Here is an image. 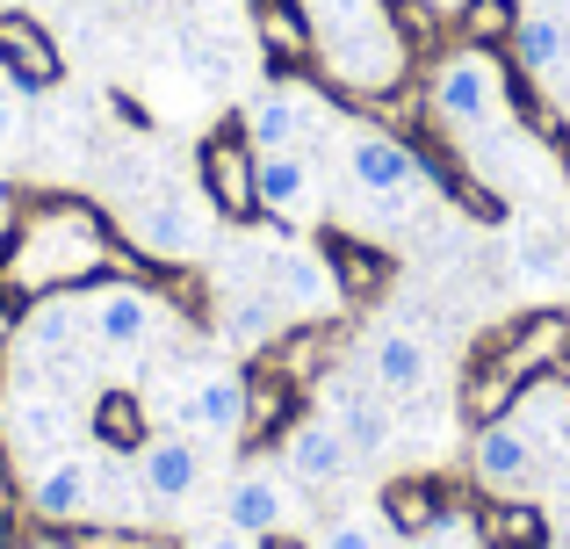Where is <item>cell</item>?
I'll use <instances>...</instances> for the list:
<instances>
[{"mask_svg":"<svg viewBox=\"0 0 570 549\" xmlns=\"http://www.w3.org/2000/svg\"><path fill=\"white\" fill-rule=\"evenodd\" d=\"M0 268L14 275V290L37 304V296H58V290H101L116 275H138V282H159L167 290V261L138 254L95 203L80 196H37L22 217H14L8 246H0Z\"/></svg>","mask_w":570,"mask_h":549,"instance_id":"1","label":"cell"},{"mask_svg":"<svg viewBox=\"0 0 570 549\" xmlns=\"http://www.w3.org/2000/svg\"><path fill=\"white\" fill-rule=\"evenodd\" d=\"M195 188H203V203L224 217V225H261V153H253L246 138V116H232V124H217L203 145H195Z\"/></svg>","mask_w":570,"mask_h":549,"instance_id":"2","label":"cell"},{"mask_svg":"<svg viewBox=\"0 0 570 549\" xmlns=\"http://www.w3.org/2000/svg\"><path fill=\"white\" fill-rule=\"evenodd\" d=\"M426 116L448 124V130H484L491 116H499V58L476 51V43L448 51L441 66L426 72Z\"/></svg>","mask_w":570,"mask_h":549,"instance_id":"3","label":"cell"},{"mask_svg":"<svg viewBox=\"0 0 570 549\" xmlns=\"http://www.w3.org/2000/svg\"><path fill=\"white\" fill-rule=\"evenodd\" d=\"M167 318V296L159 282H138V275H116L101 290H87V333H95L101 354H145Z\"/></svg>","mask_w":570,"mask_h":549,"instance_id":"4","label":"cell"},{"mask_svg":"<svg viewBox=\"0 0 570 549\" xmlns=\"http://www.w3.org/2000/svg\"><path fill=\"white\" fill-rule=\"evenodd\" d=\"M470 478H476L484 499H534L549 470H542V455H534L528 427L505 412V420H491V427H470Z\"/></svg>","mask_w":570,"mask_h":549,"instance_id":"5","label":"cell"},{"mask_svg":"<svg viewBox=\"0 0 570 549\" xmlns=\"http://www.w3.org/2000/svg\"><path fill=\"white\" fill-rule=\"evenodd\" d=\"M347 174L362 196H433L426 167H419V145L397 138L383 124H354L347 130Z\"/></svg>","mask_w":570,"mask_h":549,"instance_id":"6","label":"cell"},{"mask_svg":"<svg viewBox=\"0 0 570 549\" xmlns=\"http://www.w3.org/2000/svg\"><path fill=\"white\" fill-rule=\"evenodd\" d=\"M0 80H8L14 95H51V87L66 80L58 37L22 8H0Z\"/></svg>","mask_w":570,"mask_h":549,"instance_id":"7","label":"cell"},{"mask_svg":"<svg viewBox=\"0 0 570 549\" xmlns=\"http://www.w3.org/2000/svg\"><path fill=\"white\" fill-rule=\"evenodd\" d=\"M563 354H570V311H528L484 347V362H499L513 383H534V376H557Z\"/></svg>","mask_w":570,"mask_h":549,"instance_id":"8","label":"cell"},{"mask_svg":"<svg viewBox=\"0 0 570 549\" xmlns=\"http://www.w3.org/2000/svg\"><path fill=\"white\" fill-rule=\"evenodd\" d=\"M22 507H29L37 528H80L87 513H95V463H87V455H51V463L29 478Z\"/></svg>","mask_w":570,"mask_h":549,"instance_id":"9","label":"cell"},{"mask_svg":"<svg viewBox=\"0 0 570 549\" xmlns=\"http://www.w3.org/2000/svg\"><path fill=\"white\" fill-rule=\"evenodd\" d=\"M282 470H289L296 484H311V492H325V484L347 478L354 449H347V434H340L333 412H304V420L282 434Z\"/></svg>","mask_w":570,"mask_h":549,"instance_id":"10","label":"cell"},{"mask_svg":"<svg viewBox=\"0 0 570 549\" xmlns=\"http://www.w3.org/2000/svg\"><path fill=\"white\" fill-rule=\"evenodd\" d=\"M174 427L181 434H246V369H209L188 391H174Z\"/></svg>","mask_w":570,"mask_h":549,"instance_id":"11","label":"cell"},{"mask_svg":"<svg viewBox=\"0 0 570 549\" xmlns=\"http://www.w3.org/2000/svg\"><path fill=\"white\" fill-rule=\"evenodd\" d=\"M289 513H296V492H289V478H282V470H267V463L238 470L232 492H224V521H232L238 536H253V542L289 536Z\"/></svg>","mask_w":570,"mask_h":549,"instance_id":"12","label":"cell"},{"mask_svg":"<svg viewBox=\"0 0 570 549\" xmlns=\"http://www.w3.org/2000/svg\"><path fill=\"white\" fill-rule=\"evenodd\" d=\"M130 463H138V492L153 499V507H181V499H195V484H203V449H195V434H153Z\"/></svg>","mask_w":570,"mask_h":549,"instance_id":"13","label":"cell"},{"mask_svg":"<svg viewBox=\"0 0 570 549\" xmlns=\"http://www.w3.org/2000/svg\"><path fill=\"white\" fill-rule=\"evenodd\" d=\"M304 420V391H296L289 376H282L267 354H253L246 362V449H267L275 434H289V427Z\"/></svg>","mask_w":570,"mask_h":549,"instance_id":"14","label":"cell"},{"mask_svg":"<svg viewBox=\"0 0 570 549\" xmlns=\"http://www.w3.org/2000/svg\"><path fill=\"white\" fill-rule=\"evenodd\" d=\"M318 398H325V412L340 420L354 463H376L390 441H397V420H390V398H383V391H354V383H333V376H325Z\"/></svg>","mask_w":570,"mask_h":549,"instance_id":"15","label":"cell"},{"mask_svg":"<svg viewBox=\"0 0 570 549\" xmlns=\"http://www.w3.org/2000/svg\"><path fill=\"white\" fill-rule=\"evenodd\" d=\"M238 116H246L253 153H296V145L318 138V109L304 101V87H267V95H253Z\"/></svg>","mask_w":570,"mask_h":549,"instance_id":"16","label":"cell"},{"mask_svg":"<svg viewBox=\"0 0 570 549\" xmlns=\"http://www.w3.org/2000/svg\"><path fill=\"white\" fill-rule=\"evenodd\" d=\"M318 254H325V268H333V290H340V304H347V311H368V304H376V296L390 290V254H383L376 239H354V232H325Z\"/></svg>","mask_w":570,"mask_h":549,"instance_id":"17","label":"cell"},{"mask_svg":"<svg viewBox=\"0 0 570 549\" xmlns=\"http://www.w3.org/2000/svg\"><path fill=\"white\" fill-rule=\"evenodd\" d=\"M267 362H275L296 391H318V383L340 369V318H296V325H282L275 347H267Z\"/></svg>","mask_w":570,"mask_h":549,"instance_id":"18","label":"cell"},{"mask_svg":"<svg viewBox=\"0 0 570 549\" xmlns=\"http://www.w3.org/2000/svg\"><path fill=\"white\" fill-rule=\"evenodd\" d=\"M130 246L153 254V261H181V254L203 246V217H195L181 196L153 188V196H138V210H130Z\"/></svg>","mask_w":570,"mask_h":549,"instance_id":"19","label":"cell"},{"mask_svg":"<svg viewBox=\"0 0 570 549\" xmlns=\"http://www.w3.org/2000/svg\"><path fill=\"white\" fill-rule=\"evenodd\" d=\"M253 29H261V51L275 66V80H296L318 58V29H311L304 0H253Z\"/></svg>","mask_w":570,"mask_h":549,"instance_id":"20","label":"cell"},{"mask_svg":"<svg viewBox=\"0 0 570 549\" xmlns=\"http://www.w3.org/2000/svg\"><path fill=\"white\" fill-rule=\"evenodd\" d=\"M433 376V354L419 333H404V325H383L376 340H368V383L390 398V405H404V398H419Z\"/></svg>","mask_w":570,"mask_h":549,"instance_id":"21","label":"cell"},{"mask_svg":"<svg viewBox=\"0 0 570 549\" xmlns=\"http://www.w3.org/2000/svg\"><path fill=\"white\" fill-rule=\"evenodd\" d=\"M513 420L528 427V441H534V455H542V470H563V463H570V391H563L557 376H534L528 391H520Z\"/></svg>","mask_w":570,"mask_h":549,"instance_id":"22","label":"cell"},{"mask_svg":"<svg viewBox=\"0 0 570 549\" xmlns=\"http://www.w3.org/2000/svg\"><path fill=\"white\" fill-rule=\"evenodd\" d=\"M87 434L109 455H138L145 441H153V412H145V398L130 391V383H109V391L87 405Z\"/></svg>","mask_w":570,"mask_h":549,"instance_id":"23","label":"cell"},{"mask_svg":"<svg viewBox=\"0 0 570 549\" xmlns=\"http://www.w3.org/2000/svg\"><path fill=\"white\" fill-rule=\"evenodd\" d=\"M476 528H484L491 549H557V521H549L534 499H484V507H476Z\"/></svg>","mask_w":570,"mask_h":549,"instance_id":"24","label":"cell"},{"mask_svg":"<svg viewBox=\"0 0 570 549\" xmlns=\"http://www.w3.org/2000/svg\"><path fill=\"white\" fill-rule=\"evenodd\" d=\"M441 513H455V499H448L441 478H390L383 484V521L397 528V536H433Z\"/></svg>","mask_w":570,"mask_h":549,"instance_id":"25","label":"cell"},{"mask_svg":"<svg viewBox=\"0 0 570 549\" xmlns=\"http://www.w3.org/2000/svg\"><path fill=\"white\" fill-rule=\"evenodd\" d=\"M267 290H275L282 311H304V318L325 304V296H340L325 254H282V261H267Z\"/></svg>","mask_w":570,"mask_h":549,"instance_id":"26","label":"cell"},{"mask_svg":"<svg viewBox=\"0 0 570 549\" xmlns=\"http://www.w3.org/2000/svg\"><path fill=\"white\" fill-rule=\"evenodd\" d=\"M513 66L534 72V80H557V72L570 66V22H563V14H520Z\"/></svg>","mask_w":570,"mask_h":549,"instance_id":"27","label":"cell"},{"mask_svg":"<svg viewBox=\"0 0 570 549\" xmlns=\"http://www.w3.org/2000/svg\"><path fill=\"white\" fill-rule=\"evenodd\" d=\"M275 333H282V304H275V290H238L232 304H224V340H232V347L267 354V347H275Z\"/></svg>","mask_w":570,"mask_h":549,"instance_id":"28","label":"cell"},{"mask_svg":"<svg viewBox=\"0 0 570 549\" xmlns=\"http://www.w3.org/2000/svg\"><path fill=\"white\" fill-rule=\"evenodd\" d=\"M311 159L304 153H261V210L267 217H296L311 203Z\"/></svg>","mask_w":570,"mask_h":549,"instance_id":"29","label":"cell"},{"mask_svg":"<svg viewBox=\"0 0 570 549\" xmlns=\"http://www.w3.org/2000/svg\"><path fill=\"white\" fill-rule=\"evenodd\" d=\"M513 29H520V0H462L455 8V37L476 43V51L513 43Z\"/></svg>","mask_w":570,"mask_h":549,"instance_id":"30","label":"cell"},{"mask_svg":"<svg viewBox=\"0 0 570 549\" xmlns=\"http://www.w3.org/2000/svg\"><path fill=\"white\" fill-rule=\"evenodd\" d=\"M22 318H29V296L14 290V275L0 268V354L14 347V333H22Z\"/></svg>","mask_w":570,"mask_h":549,"instance_id":"31","label":"cell"},{"mask_svg":"<svg viewBox=\"0 0 570 549\" xmlns=\"http://www.w3.org/2000/svg\"><path fill=\"white\" fill-rule=\"evenodd\" d=\"M520 268H528L534 282H549V275H557V239H549V232H520Z\"/></svg>","mask_w":570,"mask_h":549,"instance_id":"32","label":"cell"},{"mask_svg":"<svg viewBox=\"0 0 570 549\" xmlns=\"http://www.w3.org/2000/svg\"><path fill=\"white\" fill-rule=\"evenodd\" d=\"M311 549H383V536H376V521H333L325 542H311Z\"/></svg>","mask_w":570,"mask_h":549,"instance_id":"33","label":"cell"},{"mask_svg":"<svg viewBox=\"0 0 570 549\" xmlns=\"http://www.w3.org/2000/svg\"><path fill=\"white\" fill-rule=\"evenodd\" d=\"M101 101H109V116H116V124H124V130H153V109H145L138 95H124V87H109V95H101Z\"/></svg>","mask_w":570,"mask_h":549,"instance_id":"34","label":"cell"},{"mask_svg":"<svg viewBox=\"0 0 570 549\" xmlns=\"http://www.w3.org/2000/svg\"><path fill=\"white\" fill-rule=\"evenodd\" d=\"M22 145V109H14V87H0V153Z\"/></svg>","mask_w":570,"mask_h":549,"instance_id":"35","label":"cell"},{"mask_svg":"<svg viewBox=\"0 0 570 549\" xmlns=\"http://www.w3.org/2000/svg\"><path fill=\"white\" fill-rule=\"evenodd\" d=\"M188 549H261V542H253V536H238V528L224 521V528H209V536H195Z\"/></svg>","mask_w":570,"mask_h":549,"instance_id":"36","label":"cell"},{"mask_svg":"<svg viewBox=\"0 0 570 549\" xmlns=\"http://www.w3.org/2000/svg\"><path fill=\"white\" fill-rule=\"evenodd\" d=\"M549 521H557V528H563V536H570V478L557 484V507H549Z\"/></svg>","mask_w":570,"mask_h":549,"instance_id":"37","label":"cell"},{"mask_svg":"<svg viewBox=\"0 0 570 549\" xmlns=\"http://www.w3.org/2000/svg\"><path fill=\"white\" fill-rule=\"evenodd\" d=\"M188 8H203V14H217V8H253V0H188Z\"/></svg>","mask_w":570,"mask_h":549,"instance_id":"38","label":"cell"},{"mask_svg":"<svg viewBox=\"0 0 570 549\" xmlns=\"http://www.w3.org/2000/svg\"><path fill=\"white\" fill-rule=\"evenodd\" d=\"M261 549H311V542H296V536H267Z\"/></svg>","mask_w":570,"mask_h":549,"instance_id":"39","label":"cell"},{"mask_svg":"<svg viewBox=\"0 0 570 549\" xmlns=\"http://www.w3.org/2000/svg\"><path fill=\"white\" fill-rule=\"evenodd\" d=\"M116 8H130V14H145V8H159V0H116Z\"/></svg>","mask_w":570,"mask_h":549,"instance_id":"40","label":"cell"},{"mask_svg":"<svg viewBox=\"0 0 570 549\" xmlns=\"http://www.w3.org/2000/svg\"><path fill=\"white\" fill-rule=\"evenodd\" d=\"M557 383H563V391H570V354H563V369H557Z\"/></svg>","mask_w":570,"mask_h":549,"instance_id":"41","label":"cell"},{"mask_svg":"<svg viewBox=\"0 0 570 549\" xmlns=\"http://www.w3.org/2000/svg\"><path fill=\"white\" fill-rule=\"evenodd\" d=\"M433 8H448V14H455V8H462V0H433Z\"/></svg>","mask_w":570,"mask_h":549,"instance_id":"42","label":"cell"},{"mask_svg":"<svg viewBox=\"0 0 570 549\" xmlns=\"http://www.w3.org/2000/svg\"><path fill=\"white\" fill-rule=\"evenodd\" d=\"M557 549H570V536H563V542H557Z\"/></svg>","mask_w":570,"mask_h":549,"instance_id":"43","label":"cell"}]
</instances>
